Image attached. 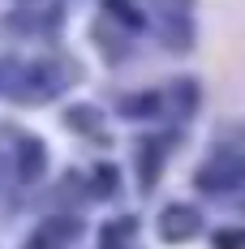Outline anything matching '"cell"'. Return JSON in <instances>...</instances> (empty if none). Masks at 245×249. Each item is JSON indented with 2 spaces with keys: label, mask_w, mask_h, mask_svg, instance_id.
<instances>
[{
  "label": "cell",
  "mask_w": 245,
  "mask_h": 249,
  "mask_svg": "<svg viewBox=\"0 0 245 249\" xmlns=\"http://www.w3.org/2000/svg\"><path fill=\"white\" fill-rule=\"evenodd\" d=\"M69 60L60 56H39V60H4L0 65V90L13 95L18 103H43L56 99L65 86H69Z\"/></svg>",
  "instance_id": "obj_1"
},
{
  "label": "cell",
  "mask_w": 245,
  "mask_h": 249,
  "mask_svg": "<svg viewBox=\"0 0 245 249\" xmlns=\"http://www.w3.org/2000/svg\"><path fill=\"white\" fill-rule=\"evenodd\" d=\"M194 185L202 194H211V198H245V146L220 142L202 159Z\"/></svg>",
  "instance_id": "obj_2"
},
{
  "label": "cell",
  "mask_w": 245,
  "mask_h": 249,
  "mask_svg": "<svg viewBox=\"0 0 245 249\" xmlns=\"http://www.w3.org/2000/svg\"><path fill=\"white\" fill-rule=\"evenodd\" d=\"M151 13L172 52L194 48V0H151Z\"/></svg>",
  "instance_id": "obj_3"
},
{
  "label": "cell",
  "mask_w": 245,
  "mask_h": 249,
  "mask_svg": "<svg viewBox=\"0 0 245 249\" xmlns=\"http://www.w3.org/2000/svg\"><path fill=\"white\" fill-rule=\"evenodd\" d=\"M4 138H9V172L18 176V180H39L43 168H48V150L39 138H30V133H18V129H4Z\"/></svg>",
  "instance_id": "obj_4"
},
{
  "label": "cell",
  "mask_w": 245,
  "mask_h": 249,
  "mask_svg": "<svg viewBox=\"0 0 245 249\" xmlns=\"http://www.w3.org/2000/svg\"><path fill=\"white\" fill-rule=\"evenodd\" d=\"M168 150H172V133H151V138L138 142V185L142 189L159 185V172L168 163Z\"/></svg>",
  "instance_id": "obj_5"
},
{
  "label": "cell",
  "mask_w": 245,
  "mask_h": 249,
  "mask_svg": "<svg viewBox=\"0 0 245 249\" xmlns=\"http://www.w3.org/2000/svg\"><path fill=\"white\" fill-rule=\"evenodd\" d=\"M202 232V215H198V206H185V202H176V206H168L164 215H159V236L164 241H189V236H198Z\"/></svg>",
  "instance_id": "obj_6"
},
{
  "label": "cell",
  "mask_w": 245,
  "mask_h": 249,
  "mask_svg": "<svg viewBox=\"0 0 245 249\" xmlns=\"http://www.w3.org/2000/svg\"><path fill=\"white\" fill-rule=\"evenodd\" d=\"M26 13H13L9 18V30H56L60 26V9L48 4L43 13H39V4H22Z\"/></svg>",
  "instance_id": "obj_7"
},
{
  "label": "cell",
  "mask_w": 245,
  "mask_h": 249,
  "mask_svg": "<svg viewBox=\"0 0 245 249\" xmlns=\"http://www.w3.org/2000/svg\"><path fill=\"white\" fill-rule=\"evenodd\" d=\"M65 124H69V129H77L86 142H103V116H99L95 107H82V103H74V107L65 112Z\"/></svg>",
  "instance_id": "obj_8"
},
{
  "label": "cell",
  "mask_w": 245,
  "mask_h": 249,
  "mask_svg": "<svg viewBox=\"0 0 245 249\" xmlns=\"http://www.w3.org/2000/svg\"><path fill=\"white\" fill-rule=\"evenodd\" d=\"M103 13H108V18H116L125 30H142V26H147L142 4H133V0H103Z\"/></svg>",
  "instance_id": "obj_9"
},
{
  "label": "cell",
  "mask_w": 245,
  "mask_h": 249,
  "mask_svg": "<svg viewBox=\"0 0 245 249\" xmlns=\"http://www.w3.org/2000/svg\"><path fill=\"white\" fill-rule=\"evenodd\" d=\"M133 232H138V224H133L129 215H125V219H108V224L99 228V245L103 249H125Z\"/></svg>",
  "instance_id": "obj_10"
},
{
  "label": "cell",
  "mask_w": 245,
  "mask_h": 249,
  "mask_svg": "<svg viewBox=\"0 0 245 249\" xmlns=\"http://www.w3.org/2000/svg\"><path fill=\"white\" fill-rule=\"evenodd\" d=\"M116 189H121L116 168H112V163H95V168H91V194H95V198H112Z\"/></svg>",
  "instance_id": "obj_11"
},
{
  "label": "cell",
  "mask_w": 245,
  "mask_h": 249,
  "mask_svg": "<svg viewBox=\"0 0 245 249\" xmlns=\"http://www.w3.org/2000/svg\"><path fill=\"white\" fill-rule=\"evenodd\" d=\"M121 112L129 116V121H138V116H159V112H164V103H159L155 90H147V95H129V99L121 103Z\"/></svg>",
  "instance_id": "obj_12"
},
{
  "label": "cell",
  "mask_w": 245,
  "mask_h": 249,
  "mask_svg": "<svg viewBox=\"0 0 245 249\" xmlns=\"http://www.w3.org/2000/svg\"><path fill=\"white\" fill-rule=\"evenodd\" d=\"M211 249H245V228H220L211 236Z\"/></svg>",
  "instance_id": "obj_13"
},
{
  "label": "cell",
  "mask_w": 245,
  "mask_h": 249,
  "mask_svg": "<svg viewBox=\"0 0 245 249\" xmlns=\"http://www.w3.org/2000/svg\"><path fill=\"white\" fill-rule=\"evenodd\" d=\"M52 245H56V241H52L48 232H35V236H30V245H26V249H52Z\"/></svg>",
  "instance_id": "obj_14"
},
{
  "label": "cell",
  "mask_w": 245,
  "mask_h": 249,
  "mask_svg": "<svg viewBox=\"0 0 245 249\" xmlns=\"http://www.w3.org/2000/svg\"><path fill=\"white\" fill-rule=\"evenodd\" d=\"M18 4H39V0H18Z\"/></svg>",
  "instance_id": "obj_15"
}]
</instances>
